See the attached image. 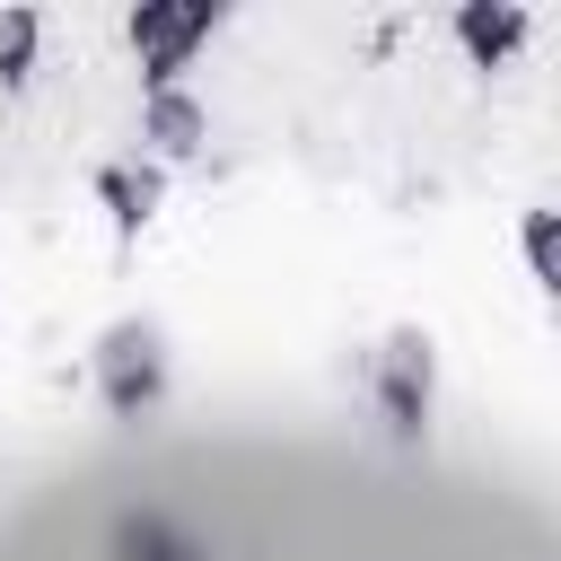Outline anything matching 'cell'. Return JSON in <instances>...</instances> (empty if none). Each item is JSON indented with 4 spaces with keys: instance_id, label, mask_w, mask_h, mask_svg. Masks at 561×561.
I'll return each mask as SVG.
<instances>
[{
    "instance_id": "cell-1",
    "label": "cell",
    "mask_w": 561,
    "mask_h": 561,
    "mask_svg": "<svg viewBox=\"0 0 561 561\" xmlns=\"http://www.w3.org/2000/svg\"><path fill=\"white\" fill-rule=\"evenodd\" d=\"M219 26V9L210 0H175V9H131V53H140V70L167 88L175 70H184V53L202 44Z\"/></svg>"
},
{
    "instance_id": "cell-2",
    "label": "cell",
    "mask_w": 561,
    "mask_h": 561,
    "mask_svg": "<svg viewBox=\"0 0 561 561\" xmlns=\"http://www.w3.org/2000/svg\"><path fill=\"white\" fill-rule=\"evenodd\" d=\"M149 394H158V342H149L140 324L105 333V403H114V412H140Z\"/></svg>"
},
{
    "instance_id": "cell-3",
    "label": "cell",
    "mask_w": 561,
    "mask_h": 561,
    "mask_svg": "<svg viewBox=\"0 0 561 561\" xmlns=\"http://www.w3.org/2000/svg\"><path fill=\"white\" fill-rule=\"evenodd\" d=\"M421 412H430V342H421V333H394V342H386V421L412 438Z\"/></svg>"
},
{
    "instance_id": "cell-4",
    "label": "cell",
    "mask_w": 561,
    "mask_h": 561,
    "mask_svg": "<svg viewBox=\"0 0 561 561\" xmlns=\"http://www.w3.org/2000/svg\"><path fill=\"white\" fill-rule=\"evenodd\" d=\"M202 131H210V114H202L193 96H175V88H158V96H149V114H140V140H149L158 158H193V149H202Z\"/></svg>"
},
{
    "instance_id": "cell-5",
    "label": "cell",
    "mask_w": 561,
    "mask_h": 561,
    "mask_svg": "<svg viewBox=\"0 0 561 561\" xmlns=\"http://www.w3.org/2000/svg\"><path fill=\"white\" fill-rule=\"evenodd\" d=\"M456 35H465V53L473 61H500V53H517V35H526V9H456Z\"/></svg>"
},
{
    "instance_id": "cell-6",
    "label": "cell",
    "mask_w": 561,
    "mask_h": 561,
    "mask_svg": "<svg viewBox=\"0 0 561 561\" xmlns=\"http://www.w3.org/2000/svg\"><path fill=\"white\" fill-rule=\"evenodd\" d=\"M96 193L114 202V228H140V219L158 210V175H149V167H105Z\"/></svg>"
},
{
    "instance_id": "cell-7",
    "label": "cell",
    "mask_w": 561,
    "mask_h": 561,
    "mask_svg": "<svg viewBox=\"0 0 561 561\" xmlns=\"http://www.w3.org/2000/svg\"><path fill=\"white\" fill-rule=\"evenodd\" d=\"M114 552H123V561H202V543H193V535H175V526H158V517L123 526V535H114Z\"/></svg>"
},
{
    "instance_id": "cell-8",
    "label": "cell",
    "mask_w": 561,
    "mask_h": 561,
    "mask_svg": "<svg viewBox=\"0 0 561 561\" xmlns=\"http://www.w3.org/2000/svg\"><path fill=\"white\" fill-rule=\"evenodd\" d=\"M35 35H44L35 9H0V70H26L35 61Z\"/></svg>"
},
{
    "instance_id": "cell-9",
    "label": "cell",
    "mask_w": 561,
    "mask_h": 561,
    "mask_svg": "<svg viewBox=\"0 0 561 561\" xmlns=\"http://www.w3.org/2000/svg\"><path fill=\"white\" fill-rule=\"evenodd\" d=\"M526 263H535V280L552 289V210H535V219H526Z\"/></svg>"
}]
</instances>
